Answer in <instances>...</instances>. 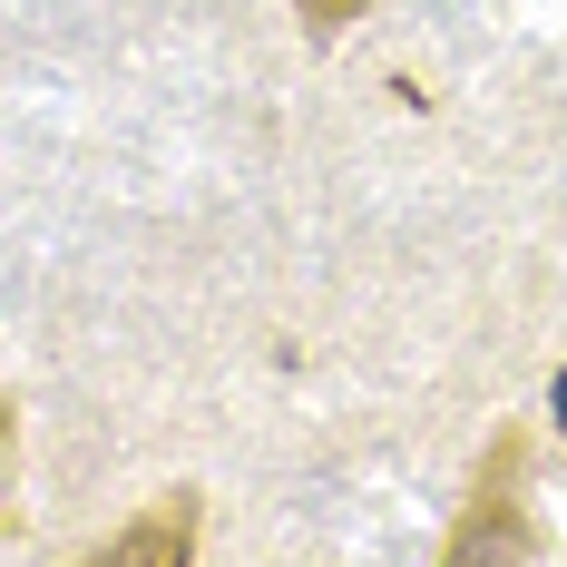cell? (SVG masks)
<instances>
[{
  "label": "cell",
  "instance_id": "obj_1",
  "mask_svg": "<svg viewBox=\"0 0 567 567\" xmlns=\"http://www.w3.org/2000/svg\"><path fill=\"white\" fill-rule=\"evenodd\" d=\"M480 558H538V538L518 528V441H499V460L480 470L470 518L451 528V567H480Z\"/></svg>",
  "mask_w": 567,
  "mask_h": 567
},
{
  "label": "cell",
  "instance_id": "obj_2",
  "mask_svg": "<svg viewBox=\"0 0 567 567\" xmlns=\"http://www.w3.org/2000/svg\"><path fill=\"white\" fill-rule=\"evenodd\" d=\"M186 548H196V509H186V499H167L147 528H127L109 558H117V567H137V558H186Z\"/></svg>",
  "mask_w": 567,
  "mask_h": 567
},
{
  "label": "cell",
  "instance_id": "obj_3",
  "mask_svg": "<svg viewBox=\"0 0 567 567\" xmlns=\"http://www.w3.org/2000/svg\"><path fill=\"white\" fill-rule=\"evenodd\" d=\"M293 10H303V20H313V30H342V20H362V10H372V0H293Z\"/></svg>",
  "mask_w": 567,
  "mask_h": 567
},
{
  "label": "cell",
  "instance_id": "obj_4",
  "mask_svg": "<svg viewBox=\"0 0 567 567\" xmlns=\"http://www.w3.org/2000/svg\"><path fill=\"white\" fill-rule=\"evenodd\" d=\"M558 421H567V372H558Z\"/></svg>",
  "mask_w": 567,
  "mask_h": 567
}]
</instances>
